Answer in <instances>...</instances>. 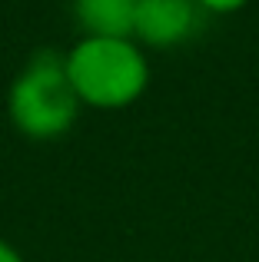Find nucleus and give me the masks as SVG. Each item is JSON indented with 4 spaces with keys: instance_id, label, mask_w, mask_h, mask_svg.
<instances>
[{
    "instance_id": "6",
    "label": "nucleus",
    "mask_w": 259,
    "mask_h": 262,
    "mask_svg": "<svg viewBox=\"0 0 259 262\" xmlns=\"http://www.w3.org/2000/svg\"><path fill=\"white\" fill-rule=\"evenodd\" d=\"M0 262H27V259L17 252V246H10L7 239H0Z\"/></svg>"
},
{
    "instance_id": "2",
    "label": "nucleus",
    "mask_w": 259,
    "mask_h": 262,
    "mask_svg": "<svg viewBox=\"0 0 259 262\" xmlns=\"http://www.w3.org/2000/svg\"><path fill=\"white\" fill-rule=\"evenodd\" d=\"M7 116L24 140L50 143L70 133L80 116V100L70 86L60 50H37L7 86Z\"/></svg>"
},
{
    "instance_id": "3",
    "label": "nucleus",
    "mask_w": 259,
    "mask_h": 262,
    "mask_svg": "<svg viewBox=\"0 0 259 262\" xmlns=\"http://www.w3.org/2000/svg\"><path fill=\"white\" fill-rule=\"evenodd\" d=\"M193 0H140L133 17V43L153 47V50H169L183 43L196 27Z\"/></svg>"
},
{
    "instance_id": "1",
    "label": "nucleus",
    "mask_w": 259,
    "mask_h": 262,
    "mask_svg": "<svg viewBox=\"0 0 259 262\" xmlns=\"http://www.w3.org/2000/svg\"><path fill=\"white\" fill-rule=\"evenodd\" d=\"M63 67L80 106L123 110L149 86V60L133 40L80 37L63 50Z\"/></svg>"
},
{
    "instance_id": "4",
    "label": "nucleus",
    "mask_w": 259,
    "mask_h": 262,
    "mask_svg": "<svg viewBox=\"0 0 259 262\" xmlns=\"http://www.w3.org/2000/svg\"><path fill=\"white\" fill-rule=\"evenodd\" d=\"M140 0H70V13L83 37L133 40V17Z\"/></svg>"
},
{
    "instance_id": "5",
    "label": "nucleus",
    "mask_w": 259,
    "mask_h": 262,
    "mask_svg": "<svg viewBox=\"0 0 259 262\" xmlns=\"http://www.w3.org/2000/svg\"><path fill=\"white\" fill-rule=\"evenodd\" d=\"M193 4L200 7V10H206V13H216V17H229V13L243 10L249 0H193Z\"/></svg>"
}]
</instances>
